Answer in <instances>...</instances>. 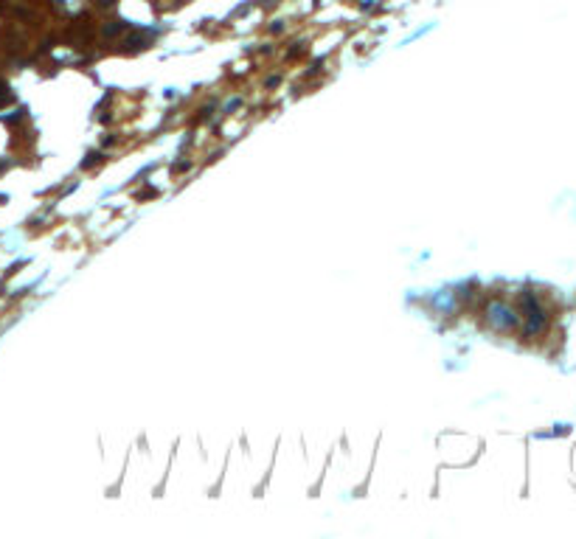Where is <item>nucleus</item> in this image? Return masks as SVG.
I'll return each mask as SVG.
<instances>
[{
	"label": "nucleus",
	"mask_w": 576,
	"mask_h": 539,
	"mask_svg": "<svg viewBox=\"0 0 576 539\" xmlns=\"http://www.w3.org/2000/svg\"><path fill=\"white\" fill-rule=\"evenodd\" d=\"M489 323H492L495 329H512L514 323H517V317H514V312H512L506 303L495 301V303L489 306Z\"/></svg>",
	"instance_id": "1"
},
{
	"label": "nucleus",
	"mask_w": 576,
	"mask_h": 539,
	"mask_svg": "<svg viewBox=\"0 0 576 539\" xmlns=\"http://www.w3.org/2000/svg\"><path fill=\"white\" fill-rule=\"evenodd\" d=\"M124 31V23H110V26H104V37H116V34H121Z\"/></svg>",
	"instance_id": "2"
},
{
	"label": "nucleus",
	"mask_w": 576,
	"mask_h": 539,
	"mask_svg": "<svg viewBox=\"0 0 576 539\" xmlns=\"http://www.w3.org/2000/svg\"><path fill=\"white\" fill-rule=\"evenodd\" d=\"M3 101H12V93H9V85L0 82V104H3Z\"/></svg>",
	"instance_id": "3"
},
{
	"label": "nucleus",
	"mask_w": 576,
	"mask_h": 539,
	"mask_svg": "<svg viewBox=\"0 0 576 539\" xmlns=\"http://www.w3.org/2000/svg\"><path fill=\"white\" fill-rule=\"evenodd\" d=\"M98 6H116V0H98Z\"/></svg>",
	"instance_id": "4"
}]
</instances>
